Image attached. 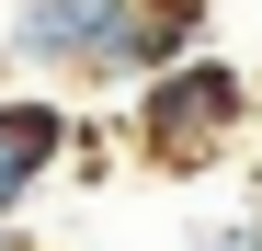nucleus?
I'll return each instance as SVG.
<instances>
[{
  "label": "nucleus",
  "instance_id": "7",
  "mask_svg": "<svg viewBox=\"0 0 262 251\" xmlns=\"http://www.w3.org/2000/svg\"><path fill=\"white\" fill-rule=\"evenodd\" d=\"M194 251H251V240H239V228H228V240H194Z\"/></svg>",
  "mask_w": 262,
  "mask_h": 251
},
{
  "label": "nucleus",
  "instance_id": "4",
  "mask_svg": "<svg viewBox=\"0 0 262 251\" xmlns=\"http://www.w3.org/2000/svg\"><path fill=\"white\" fill-rule=\"evenodd\" d=\"M205 23H216V0H137V80L171 69V57H194Z\"/></svg>",
  "mask_w": 262,
  "mask_h": 251
},
{
  "label": "nucleus",
  "instance_id": "9",
  "mask_svg": "<svg viewBox=\"0 0 262 251\" xmlns=\"http://www.w3.org/2000/svg\"><path fill=\"white\" fill-rule=\"evenodd\" d=\"M251 114H262V80H251Z\"/></svg>",
  "mask_w": 262,
  "mask_h": 251
},
{
  "label": "nucleus",
  "instance_id": "8",
  "mask_svg": "<svg viewBox=\"0 0 262 251\" xmlns=\"http://www.w3.org/2000/svg\"><path fill=\"white\" fill-rule=\"evenodd\" d=\"M0 251H23V228H12V217H0Z\"/></svg>",
  "mask_w": 262,
  "mask_h": 251
},
{
  "label": "nucleus",
  "instance_id": "6",
  "mask_svg": "<svg viewBox=\"0 0 262 251\" xmlns=\"http://www.w3.org/2000/svg\"><path fill=\"white\" fill-rule=\"evenodd\" d=\"M239 240H251V251H262V194H251V217H239Z\"/></svg>",
  "mask_w": 262,
  "mask_h": 251
},
{
  "label": "nucleus",
  "instance_id": "5",
  "mask_svg": "<svg viewBox=\"0 0 262 251\" xmlns=\"http://www.w3.org/2000/svg\"><path fill=\"white\" fill-rule=\"evenodd\" d=\"M103 172H114V126L80 114V126H69V183H103Z\"/></svg>",
  "mask_w": 262,
  "mask_h": 251
},
{
  "label": "nucleus",
  "instance_id": "2",
  "mask_svg": "<svg viewBox=\"0 0 262 251\" xmlns=\"http://www.w3.org/2000/svg\"><path fill=\"white\" fill-rule=\"evenodd\" d=\"M0 46L46 92H103V80H137V0H12Z\"/></svg>",
  "mask_w": 262,
  "mask_h": 251
},
{
  "label": "nucleus",
  "instance_id": "1",
  "mask_svg": "<svg viewBox=\"0 0 262 251\" xmlns=\"http://www.w3.org/2000/svg\"><path fill=\"white\" fill-rule=\"evenodd\" d=\"M251 126H262V114H251V69H228L216 46H194V57H171V69L137 80L125 149H137L148 172H216Z\"/></svg>",
  "mask_w": 262,
  "mask_h": 251
},
{
  "label": "nucleus",
  "instance_id": "3",
  "mask_svg": "<svg viewBox=\"0 0 262 251\" xmlns=\"http://www.w3.org/2000/svg\"><path fill=\"white\" fill-rule=\"evenodd\" d=\"M69 126H80V103L46 92V80L0 92V217H12V228H23V205L46 183H69Z\"/></svg>",
  "mask_w": 262,
  "mask_h": 251
}]
</instances>
